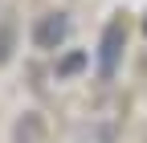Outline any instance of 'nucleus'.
I'll list each match as a JSON object with an SVG mask.
<instances>
[{"label":"nucleus","mask_w":147,"mask_h":143,"mask_svg":"<svg viewBox=\"0 0 147 143\" xmlns=\"http://www.w3.org/2000/svg\"><path fill=\"white\" fill-rule=\"evenodd\" d=\"M123 49H127V25H123V16H115V21H106L102 41H98V78L102 82L115 78V69L123 61Z\"/></svg>","instance_id":"f257e3e1"},{"label":"nucleus","mask_w":147,"mask_h":143,"mask_svg":"<svg viewBox=\"0 0 147 143\" xmlns=\"http://www.w3.org/2000/svg\"><path fill=\"white\" fill-rule=\"evenodd\" d=\"M65 37H69V16H65V12L37 16V25H33V45H37V49H57Z\"/></svg>","instance_id":"f03ea898"},{"label":"nucleus","mask_w":147,"mask_h":143,"mask_svg":"<svg viewBox=\"0 0 147 143\" xmlns=\"http://www.w3.org/2000/svg\"><path fill=\"white\" fill-rule=\"evenodd\" d=\"M45 139V127L37 115H25L21 123H16V143H41Z\"/></svg>","instance_id":"7ed1b4c3"},{"label":"nucleus","mask_w":147,"mask_h":143,"mask_svg":"<svg viewBox=\"0 0 147 143\" xmlns=\"http://www.w3.org/2000/svg\"><path fill=\"white\" fill-rule=\"evenodd\" d=\"M78 69H86V53L74 49V53H65V57L57 61V78H74Z\"/></svg>","instance_id":"20e7f679"},{"label":"nucleus","mask_w":147,"mask_h":143,"mask_svg":"<svg viewBox=\"0 0 147 143\" xmlns=\"http://www.w3.org/2000/svg\"><path fill=\"white\" fill-rule=\"evenodd\" d=\"M8 53H12V25H0V65L8 61Z\"/></svg>","instance_id":"39448f33"},{"label":"nucleus","mask_w":147,"mask_h":143,"mask_svg":"<svg viewBox=\"0 0 147 143\" xmlns=\"http://www.w3.org/2000/svg\"><path fill=\"white\" fill-rule=\"evenodd\" d=\"M143 29H147V25H143Z\"/></svg>","instance_id":"423d86ee"}]
</instances>
